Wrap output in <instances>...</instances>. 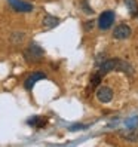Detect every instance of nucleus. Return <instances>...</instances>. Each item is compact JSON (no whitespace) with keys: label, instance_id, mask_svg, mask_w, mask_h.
Returning a JSON list of instances; mask_svg holds the SVG:
<instances>
[{"label":"nucleus","instance_id":"obj_10","mask_svg":"<svg viewBox=\"0 0 138 147\" xmlns=\"http://www.w3.org/2000/svg\"><path fill=\"white\" fill-rule=\"evenodd\" d=\"M125 3H126V7H129V11H131L132 15H135V12L138 11V5L135 0H125Z\"/></svg>","mask_w":138,"mask_h":147},{"label":"nucleus","instance_id":"obj_2","mask_svg":"<svg viewBox=\"0 0 138 147\" xmlns=\"http://www.w3.org/2000/svg\"><path fill=\"white\" fill-rule=\"evenodd\" d=\"M24 58L27 63H39L45 58V51L36 42H31L27 46V49L24 51Z\"/></svg>","mask_w":138,"mask_h":147},{"label":"nucleus","instance_id":"obj_7","mask_svg":"<svg viewBox=\"0 0 138 147\" xmlns=\"http://www.w3.org/2000/svg\"><path fill=\"white\" fill-rule=\"evenodd\" d=\"M131 34H132V30H131V27H129V25L120 24V25H117V27L114 28L113 37H114V39H119V40H123V39H128Z\"/></svg>","mask_w":138,"mask_h":147},{"label":"nucleus","instance_id":"obj_12","mask_svg":"<svg viewBox=\"0 0 138 147\" xmlns=\"http://www.w3.org/2000/svg\"><path fill=\"white\" fill-rule=\"evenodd\" d=\"M126 128H138V117H132V119H129L126 120Z\"/></svg>","mask_w":138,"mask_h":147},{"label":"nucleus","instance_id":"obj_4","mask_svg":"<svg viewBox=\"0 0 138 147\" xmlns=\"http://www.w3.org/2000/svg\"><path fill=\"white\" fill-rule=\"evenodd\" d=\"M113 22H114V12L106 11V12H102L100 15V18H98V27L101 30H108L111 25H113Z\"/></svg>","mask_w":138,"mask_h":147},{"label":"nucleus","instance_id":"obj_1","mask_svg":"<svg viewBox=\"0 0 138 147\" xmlns=\"http://www.w3.org/2000/svg\"><path fill=\"white\" fill-rule=\"evenodd\" d=\"M98 71L104 76L110 71H128V73H132V68L131 64H128L126 61H122L119 58H111V59H106L100 67H98Z\"/></svg>","mask_w":138,"mask_h":147},{"label":"nucleus","instance_id":"obj_5","mask_svg":"<svg viewBox=\"0 0 138 147\" xmlns=\"http://www.w3.org/2000/svg\"><path fill=\"white\" fill-rule=\"evenodd\" d=\"M97 100L102 102V104H107V102L113 100V91H111L110 86H106V85L100 86L97 89Z\"/></svg>","mask_w":138,"mask_h":147},{"label":"nucleus","instance_id":"obj_9","mask_svg":"<svg viewBox=\"0 0 138 147\" xmlns=\"http://www.w3.org/2000/svg\"><path fill=\"white\" fill-rule=\"evenodd\" d=\"M58 24H59V20L54 15H45V18H43V27H45L46 30H50V28L57 27Z\"/></svg>","mask_w":138,"mask_h":147},{"label":"nucleus","instance_id":"obj_11","mask_svg":"<svg viewBox=\"0 0 138 147\" xmlns=\"http://www.w3.org/2000/svg\"><path fill=\"white\" fill-rule=\"evenodd\" d=\"M101 79H102V74H101L100 71H97L95 74L92 76V80H91V85H92V86H98V85L101 83Z\"/></svg>","mask_w":138,"mask_h":147},{"label":"nucleus","instance_id":"obj_15","mask_svg":"<svg viewBox=\"0 0 138 147\" xmlns=\"http://www.w3.org/2000/svg\"><path fill=\"white\" fill-rule=\"evenodd\" d=\"M135 13H137V16H138V11H137V12H135Z\"/></svg>","mask_w":138,"mask_h":147},{"label":"nucleus","instance_id":"obj_13","mask_svg":"<svg viewBox=\"0 0 138 147\" xmlns=\"http://www.w3.org/2000/svg\"><path fill=\"white\" fill-rule=\"evenodd\" d=\"M86 128H88L86 125H82V123H74V125H71L68 129H70V131H79V129H86Z\"/></svg>","mask_w":138,"mask_h":147},{"label":"nucleus","instance_id":"obj_3","mask_svg":"<svg viewBox=\"0 0 138 147\" xmlns=\"http://www.w3.org/2000/svg\"><path fill=\"white\" fill-rule=\"evenodd\" d=\"M7 3L15 12H21V13H27L34 9L33 3L25 2V0H7Z\"/></svg>","mask_w":138,"mask_h":147},{"label":"nucleus","instance_id":"obj_8","mask_svg":"<svg viewBox=\"0 0 138 147\" xmlns=\"http://www.w3.org/2000/svg\"><path fill=\"white\" fill-rule=\"evenodd\" d=\"M27 123L30 126H34V128H43L46 123H48V119L46 117H42V116H33L27 120Z\"/></svg>","mask_w":138,"mask_h":147},{"label":"nucleus","instance_id":"obj_6","mask_svg":"<svg viewBox=\"0 0 138 147\" xmlns=\"http://www.w3.org/2000/svg\"><path fill=\"white\" fill-rule=\"evenodd\" d=\"M43 79H46V74L43 73V71H36V73H31L27 79H25L24 82V88L27 89V91H31L34 88V85H36L37 82L43 80Z\"/></svg>","mask_w":138,"mask_h":147},{"label":"nucleus","instance_id":"obj_14","mask_svg":"<svg viewBox=\"0 0 138 147\" xmlns=\"http://www.w3.org/2000/svg\"><path fill=\"white\" fill-rule=\"evenodd\" d=\"M92 27H94V21H92V20H91V21H88V22L85 24V30H86V31H88L89 28H92Z\"/></svg>","mask_w":138,"mask_h":147}]
</instances>
